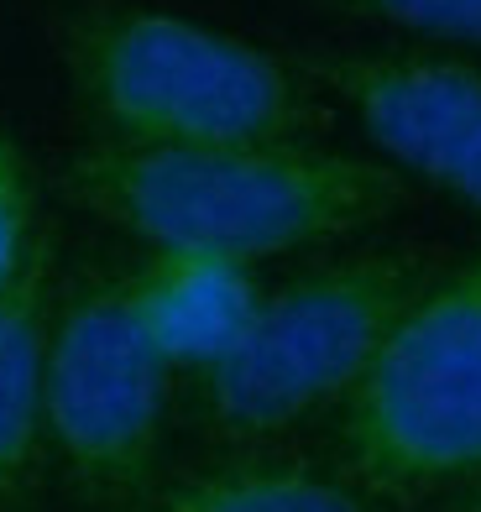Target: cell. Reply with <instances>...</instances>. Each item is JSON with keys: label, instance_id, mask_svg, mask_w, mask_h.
<instances>
[{"label": "cell", "instance_id": "3", "mask_svg": "<svg viewBox=\"0 0 481 512\" xmlns=\"http://www.w3.org/2000/svg\"><path fill=\"white\" fill-rule=\"evenodd\" d=\"M335 445L366 497L419 502L481 481V251L403 304L340 403Z\"/></svg>", "mask_w": 481, "mask_h": 512}, {"label": "cell", "instance_id": "5", "mask_svg": "<svg viewBox=\"0 0 481 512\" xmlns=\"http://www.w3.org/2000/svg\"><path fill=\"white\" fill-rule=\"evenodd\" d=\"M168 377L126 304V272H79L53 298L42 429L68 486L95 507L152 497Z\"/></svg>", "mask_w": 481, "mask_h": 512}, {"label": "cell", "instance_id": "12", "mask_svg": "<svg viewBox=\"0 0 481 512\" xmlns=\"http://www.w3.org/2000/svg\"><path fill=\"white\" fill-rule=\"evenodd\" d=\"M466 512H481V481L466 486Z\"/></svg>", "mask_w": 481, "mask_h": 512}, {"label": "cell", "instance_id": "4", "mask_svg": "<svg viewBox=\"0 0 481 512\" xmlns=\"http://www.w3.org/2000/svg\"><path fill=\"white\" fill-rule=\"evenodd\" d=\"M424 277L414 251H361L272 288L241 345L199 377L204 429L220 445L262 450L319 413H340Z\"/></svg>", "mask_w": 481, "mask_h": 512}, {"label": "cell", "instance_id": "1", "mask_svg": "<svg viewBox=\"0 0 481 512\" xmlns=\"http://www.w3.org/2000/svg\"><path fill=\"white\" fill-rule=\"evenodd\" d=\"M58 183L68 204L147 251L183 246L241 262L346 241L408 199L398 168L319 142H89L63 157Z\"/></svg>", "mask_w": 481, "mask_h": 512}, {"label": "cell", "instance_id": "7", "mask_svg": "<svg viewBox=\"0 0 481 512\" xmlns=\"http://www.w3.org/2000/svg\"><path fill=\"white\" fill-rule=\"evenodd\" d=\"M267 288L257 283V262L220 251H147L126 272V304L136 330L147 335L168 371H215L251 330Z\"/></svg>", "mask_w": 481, "mask_h": 512}, {"label": "cell", "instance_id": "8", "mask_svg": "<svg viewBox=\"0 0 481 512\" xmlns=\"http://www.w3.org/2000/svg\"><path fill=\"white\" fill-rule=\"evenodd\" d=\"M53 246L0 293V502L37 486L48 429H42V382H48L53 335Z\"/></svg>", "mask_w": 481, "mask_h": 512}, {"label": "cell", "instance_id": "6", "mask_svg": "<svg viewBox=\"0 0 481 512\" xmlns=\"http://www.w3.org/2000/svg\"><path fill=\"white\" fill-rule=\"evenodd\" d=\"M314 89L335 95L387 168L481 215V68L434 53L309 58Z\"/></svg>", "mask_w": 481, "mask_h": 512}, {"label": "cell", "instance_id": "9", "mask_svg": "<svg viewBox=\"0 0 481 512\" xmlns=\"http://www.w3.org/2000/svg\"><path fill=\"white\" fill-rule=\"evenodd\" d=\"M147 512H377L351 476L293 455L241 450L152 497Z\"/></svg>", "mask_w": 481, "mask_h": 512}, {"label": "cell", "instance_id": "11", "mask_svg": "<svg viewBox=\"0 0 481 512\" xmlns=\"http://www.w3.org/2000/svg\"><path fill=\"white\" fill-rule=\"evenodd\" d=\"M48 246L37 236V189L32 168L21 157L16 136L0 126V293H6L21 272L37 262V251Z\"/></svg>", "mask_w": 481, "mask_h": 512}, {"label": "cell", "instance_id": "10", "mask_svg": "<svg viewBox=\"0 0 481 512\" xmlns=\"http://www.w3.org/2000/svg\"><path fill=\"white\" fill-rule=\"evenodd\" d=\"M319 6L335 16L366 21V27L481 48V0H319Z\"/></svg>", "mask_w": 481, "mask_h": 512}, {"label": "cell", "instance_id": "2", "mask_svg": "<svg viewBox=\"0 0 481 512\" xmlns=\"http://www.w3.org/2000/svg\"><path fill=\"white\" fill-rule=\"evenodd\" d=\"M48 32L95 142H309L319 126L304 68L152 0H48Z\"/></svg>", "mask_w": 481, "mask_h": 512}]
</instances>
